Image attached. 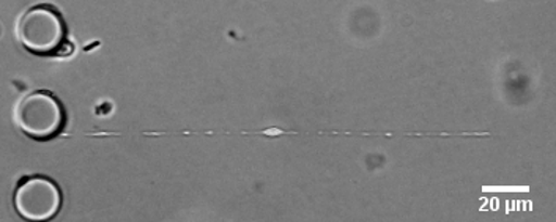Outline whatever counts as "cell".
Returning <instances> with one entry per match:
<instances>
[{
    "label": "cell",
    "instance_id": "6da1fadb",
    "mask_svg": "<svg viewBox=\"0 0 556 222\" xmlns=\"http://www.w3.org/2000/svg\"><path fill=\"white\" fill-rule=\"evenodd\" d=\"M15 34L21 47L38 57H66L73 43L64 15L51 3H40L17 17Z\"/></svg>",
    "mask_w": 556,
    "mask_h": 222
},
{
    "label": "cell",
    "instance_id": "7a4b0ae2",
    "mask_svg": "<svg viewBox=\"0 0 556 222\" xmlns=\"http://www.w3.org/2000/svg\"><path fill=\"white\" fill-rule=\"evenodd\" d=\"M13 120L27 138L48 142L64 133L68 116L58 95L49 90H35L17 102Z\"/></svg>",
    "mask_w": 556,
    "mask_h": 222
},
{
    "label": "cell",
    "instance_id": "3957f363",
    "mask_svg": "<svg viewBox=\"0 0 556 222\" xmlns=\"http://www.w3.org/2000/svg\"><path fill=\"white\" fill-rule=\"evenodd\" d=\"M64 196L54 180L45 175H24L17 180L13 206L21 218L49 221L58 217Z\"/></svg>",
    "mask_w": 556,
    "mask_h": 222
}]
</instances>
